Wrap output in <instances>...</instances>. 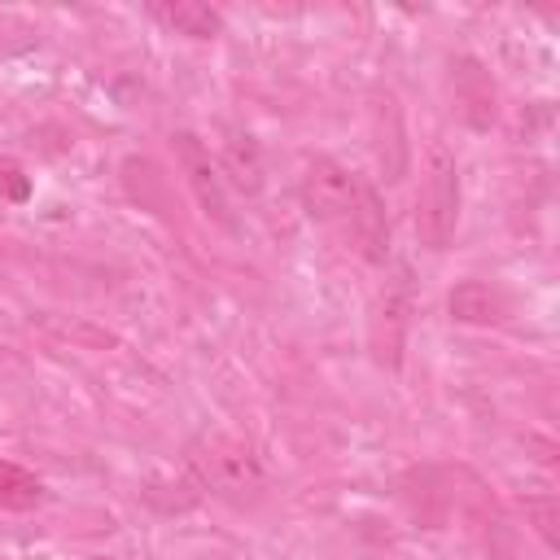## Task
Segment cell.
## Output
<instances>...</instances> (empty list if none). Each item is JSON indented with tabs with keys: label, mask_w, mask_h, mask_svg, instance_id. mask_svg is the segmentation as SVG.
Wrapping results in <instances>:
<instances>
[{
	"label": "cell",
	"mask_w": 560,
	"mask_h": 560,
	"mask_svg": "<svg viewBox=\"0 0 560 560\" xmlns=\"http://www.w3.org/2000/svg\"><path fill=\"white\" fill-rule=\"evenodd\" d=\"M184 459H188V477L223 503L245 508V503H258L267 490V472H262L258 455L223 429H201L188 442Z\"/></svg>",
	"instance_id": "cell-1"
},
{
	"label": "cell",
	"mask_w": 560,
	"mask_h": 560,
	"mask_svg": "<svg viewBox=\"0 0 560 560\" xmlns=\"http://www.w3.org/2000/svg\"><path fill=\"white\" fill-rule=\"evenodd\" d=\"M459 228V166L446 144H429L416 192V236L424 249H446Z\"/></svg>",
	"instance_id": "cell-2"
},
{
	"label": "cell",
	"mask_w": 560,
	"mask_h": 560,
	"mask_svg": "<svg viewBox=\"0 0 560 560\" xmlns=\"http://www.w3.org/2000/svg\"><path fill=\"white\" fill-rule=\"evenodd\" d=\"M359 184L363 179L350 166H341L337 158H311L298 179V197L315 223H346L359 201Z\"/></svg>",
	"instance_id": "cell-3"
},
{
	"label": "cell",
	"mask_w": 560,
	"mask_h": 560,
	"mask_svg": "<svg viewBox=\"0 0 560 560\" xmlns=\"http://www.w3.org/2000/svg\"><path fill=\"white\" fill-rule=\"evenodd\" d=\"M171 149H175V162H179V171H184V179H188V192L197 197L201 214L232 232L236 219H232V206H228L223 171H219V162L210 158V149L201 144V136H197V131H175V136H171Z\"/></svg>",
	"instance_id": "cell-4"
},
{
	"label": "cell",
	"mask_w": 560,
	"mask_h": 560,
	"mask_svg": "<svg viewBox=\"0 0 560 560\" xmlns=\"http://www.w3.org/2000/svg\"><path fill=\"white\" fill-rule=\"evenodd\" d=\"M446 88H451V101H455L464 127L490 131V127L499 122V88H494V74L486 70V61H477L472 52L451 57V66H446Z\"/></svg>",
	"instance_id": "cell-5"
},
{
	"label": "cell",
	"mask_w": 560,
	"mask_h": 560,
	"mask_svg": "<svg viewBox=\"0 0 560 560\" xmlns=\"http://www.w3.org/2000/svg\"><path fill=\"white\" fill-rule=\"evenodd\" d=\"M446 311L455 324H472V328H490L499 319H508L512 302L499 284L490 280H459L451 293H446Z\"/></svg>",
	"instance_id": "cell-6"
},
{
	"label": "cell",
	"mask_w": 560,
	"mask_h": 560,
	"mask_svg": "<svg viewBox=\"0 0 560 560\" xmlns=\"http://www.w3.org/2000/svg\"><path fill=\"white\" fill-rule=\"evenodd\" d=\"M407 284L398 280L394 289L381 293L376 302V315H372V354L381 368H398L402 363V332H407Z\"/></svg>",
	"instance_id": "cell-7"
},
{
	"label": "cell",
	"mask_w": 560,
	"mask_h": 560,
	"mask_svg": "<svg viewBox=\"0 0 560 560\" xmlns=\"http://www.w3.org/2000/svg\"><path fill=\"white\" fill-rule=\"evenodd\" d=\"M402 499H407L416 525H424V529H442L451 516V503H455L442 468H411L402 477Z\"/></svg>",
	"instance_id": "cell-8"
},
{
	"label": "cell",
	"mask_w": 560,
	"mask_h": 560,
	"mask_svg": "<svg viewBox=\"0 0 560 560\" xmlns=\"http://www.w3.org/2000/svg\"><path fill=\"white\" fill-rule=\"evenodd\" d=\"M346 228H350V236H354V245H359V254L368 262H385V254H389V219H385V201H381V192L372 184H359V201H354Z\"/></svg>",
	"instance_id": "cell-9"
},
{
	"label": "cell",
	"mask_w": 560,
	"mask_h": 560,
	"mask_svg": "<svg viewBox=\"0 0 560 560\" xmlns=\"http://www.w3.org/2000/svg\"><path fill=\"white\" fill-rule=\"evenodd\" d=\"M219 171L232 179V188L236 192H245V197H258L262 192V149H258V140L249 136V131H228V140H223V158H219Z\"/></svg>",
	"instance_id": "cell-10"
},
{
	"label": "cell",
	"mask_w": 560,
	"mask_h": 560,
	"mask_svg": "<svg viewBox=\"0 0 560 560\" xmlns=\"http://www.w3.org/2000/svg\"><path fill=\"white\" fill-rule=\"evenodd\" d=\"M149 18H158L166 31L188 35V39H214L223 35V13L201 4V0H166V4H149Z\"/></svg>",
	"instance_id": "cell-11"
},
{
	"label": "cell",
	"mask_w": 560,
	"mask_h": 560,
	"mask_svg": "<svg viewBox=\"0 0 560 560\" xmlns=\"http://www.w3.org/2000/svg\"><path fill=\"white\" fill-rule=\"evenodd\" d=\"M39 503H44V481L22 464L0 459V508L4 512H31Z\"/></svg>",
	"instance_id": "cell-12"
},
{
	"label": "cell",
	"mask_w": 560,
	"mask_h": 560,
	"mask_svg": "<svg viewBox=\"0 0 560 560\" xmlns=\"http://www.w3.org/2000/svg\"><path fill=\"white\" fill-rule=\"evenodd\" d=\"M525 516H529V525L538 529V538L547 542V551H556V547H560V534H556V525H560V503H556L551 494H529V499H525Z\"/></svg>",
	"instance_id": "cell-13"
},
{
	"label": "cell",
	"mask_w": 560,
	"mask_h": 560,
	"mask_svg": "<svg viewBox=\"0 0 560 560\" xmlns=\"http://www.w3.org/2000/svg\"><path fill=\"white\" fill-rule=\"evenodd\" d=\"M26 192H31L26 175L18 166H0V197L4 201H26Z\"/></svg>",
	"instance_id": "cell-14"
},
{
	"label": "cell",
	"mask_w": 560,
	"mask_h": 560,
	"mask_svg": "<svg viewBox=\"0 0 560 560\" xmlns=\"http://www.w3.org/2000/svg\"><path fill=\"white\" fill-rule=\"evenodd\" d=\"M88 560H114V556H88Z\"/></svg>",
	"instance_id": "cell-15"
}]
</instances>
